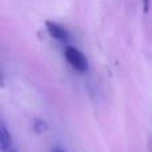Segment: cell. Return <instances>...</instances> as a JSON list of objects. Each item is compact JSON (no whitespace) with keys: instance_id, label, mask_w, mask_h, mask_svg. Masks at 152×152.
<instances>
[{"instance_id":"6da1fadb","label":"cell","mask_w":152,"mask_h":152,"mask_svg":"<svg viewBox=\"0 0 152 152\" xmlns=\"http://www.w3.org/2000/svg\"><path fill=\"white\" fill-rule=\"evenodd\" d=\"M64 56H66V60L68 61V64L77 72H86L88 69V61L87 58L84 56V53L81 51H79L75 47H66L64 50Z\"/></svg>"},{"instance_id":"7a4b0ae2","label":"cell","mask_w":152,"mask_h":152,"mask_svg":"<svg viewBox=\"0 0 152 152\" xmlns=\"http://www.w3.org/2000/svg\"><path fill=\"white\" fill-rule=\"evenodd\" d=\"M45 27H47V32L50 34V36L53 37V39L59 40V42H67V40L69 39L68 32H67L60 24L48 20L47 23H45Z\"/></svg>"},{"instance_id":"3957f363","label":"cell","mask_w":152,"mask_h":152,"mask_svg":"<svg viewBox=\"0 0 152 152\" xmlns=\"http://www.w3.org/2000/svg\"><path fill=\"white\" fill-rule=\"evenodd\" d=\"M12 145H13L12 135H11L10 129L5 126L4 120H1V123H0V151L7 150L8 147H12Z\"/></svg>"},{"instance_id":"277c9868","label":"cell","mask_w":152,"mask_h":152,"mask_svg":"<svg viewBox=\"0 0 152 152\" xmlns=\"http://www.w3.org/2000/svg\"><path fill=\"white\" fill-rule=\"evenodd\" d=\"M32 127H34V131L37 132V134H43V132H45L48 128L47 123H45L44 120H42V119H35V120L32 121Z\"/></svg>"},{"instance_id":"5b68a950","label":"cell","mask_w":152,"mask_h":152,"mask_svg":"<svg viewBox=\"0 0 152 152\" xmlns=\"http://www.w3.org/2000/svg\"><path fill=\"white\" fill-rule=\"evenodd\" d=\"M150 4L151 0H143V10H144L145 13H148V11H150Z\"/></svg>"},{"instance_id":"8992f818","label":"cell","mask_w":152,"mask_h":152,"mask_svg":"<svg viewBox=\"0 0 152 152\" xmlns=\"http://www.w3.org/2000/svg\"><path fill=\"white\" fill-rule=\"evenodd\" d=\"M1 152H20V151H19L18 148L15 147V145H12V147H8L7 150H3Z\"/></svg>"},{"instance_id":"52a82bcc","label":"cell","mask_w":152,"mask_h":152,"mask_svg":"<svg viewBox=\"0 0 152 152\" xmlns=\"http://www.w3.org/2000/svg\"><path fill=\"white\" fill-rule=\"evenodd\" d=\"M51 152H67V151H64V150H61V148L56 147V148H53V150H51Z\"/></svg>"}]
</instances>
